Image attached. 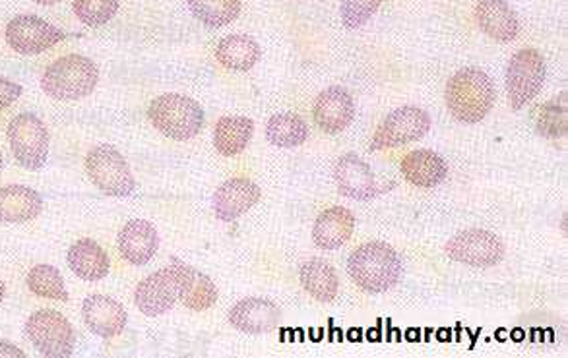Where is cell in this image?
I'll return each mask as SVG.
<instances>
[{"label": "cell", "instance_id": "1", "mask_svg": "<svg viewBox=\"0 0 568 358\" xmlns=\"http://www.w3.org/2000/svg\"><path fill=\"white\" fill-rule=\"evenodd\" d=\"M495 103L492 77L480 69H464L448 80L447 107L454 119L464 124L482 122Z\"/></svg>", "mask_w": 568, "mask_h": 358}, {"label": "cell", "instance_id": "2", "mask_svg": "<svg viewBox=\"0 0 568 358\" xmlns=\"http://www.w3.org/2000/svg\"><path fill=\"white\" fill-rule=\"evenodd\" d=\"M402 260L397 250L384 242H369L357 248L347 262L355 285L367 293L392 289L402 277Z\"/></svg>", "mask_w": 568, "mask_h": 358}, {"label": "cell", "instance_id": "3", "mask_svg": "<svg viewBox=\"0 0 568 358\" xmlns=\"http://www.w3.org/2000/svg\"><path fill=\"white\" fill-rule=\"evenodd\" d=\"M99 80V70L95 62L87 57L69 55L55 60L42 77V87L52 99L74 102L82 99L94 92Z\"/></svg>", "mask_w": 568, "mask_h": 358}, {"label": "cell", "instance_id": "4", "mask_svg": "<svg viewBox=\"0 0 568 358\" xmlns=\"http://www.w3.org/2000/svg\"><path fill=\"white\" fill-rule=\"evenodd\" d=\"M150 120L155 129L171 140H190L204 124V111L199 103L187 95L165 94L150 103Z\"/></svg>", "mask_w": 568, "mask_h": 358}, {"label": "cell", "instance_id": "5", "mask_svg": "<svg viewBox=\"0 0 568 358\" xmlns=\"http://www.w3.org/2000/svg\"><path fill=\"white\" fill-rule=\"evenodd\" d=\"M26 333L35 349L47 358H67L74 350L76 335L69 320L57 310H37L26 322Z\"/></svg>", "mask_w": 568, "mask_h": 358}, {"label": "cell", "instance_id": "6", "mask_svg": "<svg viewBox=\"0 0 568 358\" xmlns=\"http://www.w3.org/2000/svg\"><path fill=\"white\" fill-rule=\"evenodd\" d=\"M545 82V60L537 49H520L507 69L508 103L514 111L532 102Z\"/></svg>", "mask_w": 568, "mask_h": 358}, {"label": "cell", "instance_id": "7", "mask_svg": "<svg viewBox=\"0 0 568 358\" xmlns=\"http://www.w3.org/2000/svg\"><path fill=\"white\" fill-rule=\"evenodd\" d=\"M90 180L109 196H129L134 190V177L129 163L113 145H97L86 157Z\"/></svg>", "mask_w": 568, "mask_h": 358}, {"label": "cell", "instance_id": "8", "mask_svg": "<svg viewBox=\"0 0 568 358\" xmlns=\"http://www.w3.org/2000/svg\"><path fill=\"white\" fill-rule=\"evenodd\" d=\"M9 142L17 163L29 171H39L49 157V134L44 122L32 112L17 115L10 122Z\"/></svg>", "mask_w": 568, "mask_h": 358}, {"label": "cell", "instance_id": "9", "mask_svg": "<svg viewBox=\"0 0 568 358\" xmlns=\"http://www.w3.org/2000/svg\"><path fill=\"white\" fill-rule=\"evenodd\" d=\"M430 129V117L419 107H400L380 122L370 150H388L422 140Z\"/></svg>", "mask_w": 568, "mask_h": 358}, {"label": "cell", "instance_id": "10", "mask_svg": "<svg viewBox=\"0 0 568 358\" xmlns=\"http://www.w3.org/2000/svg\"><path fill=\"white\" fill-rule=\"evenodd\" d=\"M448 258L472 267H492L505 256V247L489 230L470 229L458 232L447 242Z\"/></svg>", "mask_w": 568, "mask_h": 358}, {"label": "cell", "instance_id": "11", "mask_svg": "<svg viewBox=\"0 0 568 358\" xmlns=\"http://www.w3.org/2000/svg\"><path fill=\"white\" fill-rule=\"evenodd\" d=\"M62 39V29L32 14L14 17L7 27V41L20 55H39Z\"/></svg>", "mask_w": 568, "mask_h": 358}, {"label": "cell", "instance_id": "12", "mask_svg": "<svg viewBox=\"0 0 568 358\" xmlns=\"http://www.w3.org/2000/svg\"><path fill=\"white\" fill-rule=\"evenodd\" d=\"M177 299H179V279L171 265L147 275L144 282H140L134 295L137 307L146 315L165 314L167 310H171Z\"/></svg>", "mask_w": 568, "mask_h": 358}, {"label": "cell", "instance_id": "13", "mask_svg": "<svg viewBox=\"0 0 568 358\" xmlns=\"http://www.w3.org/2000/svg\"><path fill=\"white\" fill-rule=\"evenodd\" d=\"M315 122L322 132L338 134L350 127L354 120V97L344 87H328L315 102Z\"/></svg>", "mask_w": 568, "mask_h": 358}, {"label": "cell", "instance_id": "14", "mask_svg": "<svg viewBox=\"0 0 568 358\" xmlns=\"http://www.w3.org/2000/svg\"><path fill=\"white\" fill-rule=\"evenodd\" d=\"M169 265L177 273L179 299L182 300L185 307L194 312H204L208 308L214 307L215 300H217V289L208 275L194 270L192 265L182 262L179 258H173Z\"/></svg>", "mask_w": 568, "mask_h": 358}, {"label": "cell", "instance_id": "15", "mask_svg": "<svg viewBox=\"0 0 568 358\" xmlns=\"http://www.w3.org/2000/svg\"><path fill=\"white\" fill-rule=\"evenodd\" d=\"M260 188L249 179H232L217 188L214 194V212L222 222H235L259 204Z\"/></svg>", "mask_w": 568, "mask_h": 358}, {"label": "cell", "instance_id": "16", "mask_svg": "<svg viewBox=\"0 0 568 358\" xmlns=\"http://www.w3.org/2000/svg\"><path fill=\"white\" fill-rule=\"evenodd\" d=\"M282 320L280 308L268 299H245L237 302L229 312V322L242 333H268L276 330Z\"/></svg>", "mask_w": 568, "mask_h": 358}, {"label": "cell", "instance_id": "17", "mask_svg": "<svg viewBox=\"0 0 568 358\" xmlns=\"http://www.w3.org/2000/svg\"><path fill=\"white\" fill-rule=\"evenodd\" d=\"M475 20L483 34L489 35L499 44H508L520 34L517 12L505 0H480L475 7Z\"/></svg>", "mask_w": 568, "mask_h": 358}, {"label": "cell", "instance_id": "18", "mask_svg": "<svg viewBox=\"0 0 568 358\" xmlns=\"http://www.w3.org/2000/svg\"><path fill=\"white\" fill-rule=\"evenodd\" d=\"M84 320H86L87 327L99 335V337H115L119 333L125 332L127 327V310L117 302V300L109 299L105 295H94L84 300Z\"/></svg>", "mask_w": 568, "mask_h": 358}, {"label": "cell", "instance_id": "19", "mask_svg": "<svg viewBox=\"0 0 568 358\" xmlns=\"http://www.w3.org/2000/svg\"><path fill=\"white\" fill-rule=\"evenodd\" d=\"M340 194L354 200H372L377 194L375 175L369 165L355 154H347L336 163L334 169Z\"/></svg>", "mask_w": 568, "mask_h": 358}, {"label": "cell", "instance_id": "20", "mask_svg": "<svg viewBox=\"0 0 568 358\" xmlns=\"http://www.w3.org/2000/svg\"><path fill=\"white\" fill-rule=\"evenodd\" d=\"M157 247H159V235L152 223L132 219L122 227L119 235V250L130 264H147L155 256Z\"/></svg>", "mask_w": 568, "mask_h": 358}, {"label": "cell", "instance_id": "21", "mask_svg": "<svg viewBox=\"0 0 568 358\" xmlns=\"http://www.w3.org/2000/svg\"><path fill=\"white\" fill-rule=\"evenodd\" d=\"M354 229V214L342 205H336L319 215L312 227V240L322 250H336L352 239Z\"/></svg>", "mask_w": 568, "mask_h": 358}, {"label": "cell", "instance_id": "22", "mask_svg": "<svg viewBox=\"0 0 568 358\" xmlns=\"http://www.w3.org/2000/svg\"><path fill=\"white\" fill-rule=\"evenodd\" d=\"M400 167L405 180L419 188L437 187L448 175L447 162L430 150H415L405 155Z\"/></svg>", "mask_w": 568, "mask_h": 358}, {"label": "cell", "instance_id": "23", "mask_svg": "<svg viewBox=\"0 0 568 358\" xmlns=\"http://www.w3.org/2000/svg\"><path fill=\"white\" fill-rule=\"evenodd\" d=\"M44 200L27 187L0 188V222L26 223L42 214Z\"/></svg>", "mask_w": 568, "mask_h": 358}, {"label": "cell", "instance_id": "24", "mask_svg": "<svg viewBox=\"0 0 568 358\" xmlns=\"http://www.w3.org/2000/svg\"><path fill=\"white\" fill-rule=\"evenodd\" d=\"M69 265L80 279L99 282L109 273V256L94 240H78L70 247Z\"/></svg>", "mask_w": 568, "mask_h": 358}, {"label": "cell", "instance_id": "25", "mask_svg": "<svg viewBox=\"0 0 568 358\" xmlns=\"http://www.w3.org/2000/svg\"><path fill=\"white\" fill-rule=\"evenodd\" d=\"M260 45L249 35L235 34L224 37L215 47V57L225 69L247 72L260 60Z\"/></svg>", "mask_w": 568, "mask_h": 358}, {"label": "cell", "instance_id": "26", "mask_svg": "<svg viewBox=\"0 0 568 358\" xmlns=\"http://www.w3.org/2000/svg\"><path fill=\"white\" fill-rule=\"evenodd\" d=\"M299 277H301L303 287L309 293L310 297H315L320 302H330V300L336 299L340 283H338L334 267L328 264L327 260H320V258L307 260L301 265Z\"/></svg>", "mask_w": 568, "mask_h": 358}, {"label": "cell", "instance_id": "27", "mask_svg": "<svg viewBox=\"0 0 568 358\" xmlns=\"http://www.w3.org/2000/svg\"><path fill=\"white\" fill-rule=\"evenodd\" d=\"M255 134V122L247 117H224L215 124V150L225 157L241 154Z\"/></svg>", "mask_w": 568, "mask_h": 358}, {"label": "cell", "instance_id": "28", "mask_svg": "<svg viewBox=\"0 0 568 358\" xmlns=\"http://www.w3.org/2000/svg\"><path fill=\"white\" fill-rule=\"evenodd\" d=\"M267 138L276 147H297L307 142L309 127L295 112H280L268 120Z\"/></svg>", "mask_w": 568, "mask_h": 358}, {"label": "cell", "instance_id": "29", "mask_svg": "<svg viewBox=\"0 0 568 358\" xmlns=\"http://www.w3.org/2000/svg\"><path fill=\"white\" fill-rule=\"evenodd\" d=\"M190 12L208 27H224L241 14V0H187Z\"/></svg>", "mask_w": 568, "mask_h": 358}, {"label": "cell", "instance_id": "30", "mask_svg": "<svg viewBox=\"0 0 568 358\" xmlns=\"http://www.w3.org/2000/svg\"><path fill=\"white\" fill-rule=\"evenodd\" d=\"M27 287L42 299L67 300L69 290L64 287L61 272L52 265L39 264L27 273Z\"/></svg>", "mask_w": 568, "mask_h": 358}, {"label": "cell", "instance_id": "31", "mask_svg": "<svg viewBox=\"0 0 568 358\" xmlns=\"http://www.w3.org/2000/svg\"><path fill=\"white\" fill-rule=\"evenodd\" d=\"M537 132L545 138H563L568 130L567 94L560 95V99L545 103L537 109L535 117Z\"/></svg>", "mask_w": 568, "mask_h": 358}, {"label": "cell", "instance_id": "32", "mask_svg": "<svg viewBox=\"0 0 568 358\" xmlns=\"http://www.w3.org/2000/svg\"><path fill=\"white\" fill-rule=\"evenodd\" d=\"M119 0H74V14L86 26H104L115 17Z\"/></svg>", "mask_w": 568, "mask_h": 358}, {"label": "cell", "instance_id": "33", "mask_svg": "<svg viewBox=\"0 0 568 358\" xmlns=\"http://www.w3.org/2000/svg\"><path fill=\"white\" fill-rule=\"evenodd\" d=\"M382 0H342L340 14L347 29L365 26L370 17L377 14Z\"/></svg>", "mask_w": 568, "mask_h": 358}, {"label": "cell", "instance_id": "34", "mask_svg": "<svg viewBox=\"0 0 568 358\" xmlns=\"http://www.w3.org/2000/svg\"><path fill=\"white\" fill-rule=\"evenodd\" d=\"M22 92L24 90L16 82H10L7 77H0V111L16 102Z\"/></svg>", "mask_w": 568, "mask_h": 358}, {"label": "cell", "instance_id": "35", "mask_svg": "<svg viewBox=\"0 0 568 358\" xmlns=\"http://www.w3.org/2000/svg\"><path fill=\"white\" fill-rule=\"evenodd\" d=\"M0 357H26V353L24 350L17 349L14 347L12 343L9 342H0Z\"/></svg>", "mask_w": 568, "mask_h": 358}, {"label": "cell", "instance_id": "36", "mask_svg": "<svg viewBox=\"0 0 568 358\" xmlns=\"http://www.w3.org/2000/svg\"><path fill=\"white\" fill-rule=\"evenodd\" d=\"M37 4H44V7H51V4H57V2H61V0H34Z\"/></svg>", "mask_w": 568, "mask_h": 358}, {"label": "cell", "instance_id": "37", "mask_svg": "<svg viewBox=\"0 0 568 358\" xmlns=\"http://www.w3.org/2000/svg\"><path fill=\"white\" fill-rule=\"evenodd\" d=\"M4 299V283L0 282V302Z\"/></svg>", "mask_w": 568, "mask_h": 358}, {"label": "cell", "instance_id": "38", "mask_svg": "<svg viewBox=\"0 0 568 358\" xmlns=\"http://www.w3.org/2000/svg\"><path fill=\"white\" fill-rule=\"evenodd\" d=\"M2 165H4V162H2V154H0V171H2Z\"/></svg>", "mask_w": 568, "mask_h": 358}]
</instances>
